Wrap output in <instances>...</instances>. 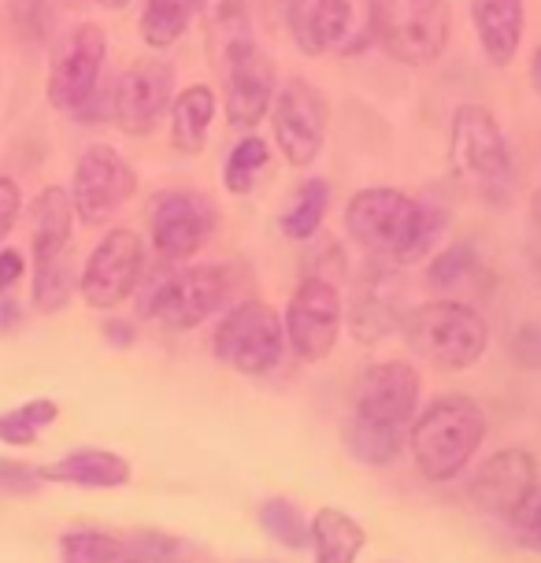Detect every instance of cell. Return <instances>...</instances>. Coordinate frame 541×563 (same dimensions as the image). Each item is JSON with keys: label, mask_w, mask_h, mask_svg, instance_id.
I'll use <instances>...</instances> for the list:
<instances>
[{"label": "cell", "mask_w": 541, "mask_h": 563, "mask_svg": "<svg viewBox=\"0 0 541 563\" xmlns=\"http://www.w3.org/2000/svg\"><path fill=\"white\" fill-rule=\"evenodd\" d=\"M19 319H23V311H19L15 300H0V330H12Z\"/></svg>", "instance_id": "obj_41"}, {"label": "cell", "mask_w": 541, "mask_h": 563, "mask_svg": "<svg viewBox=\"0 0 541 563\" xmlns=\"http://www.w3.org/2000/svg\"><path fill=\"white\" fill-rule=\"evenodd\" d=\"M467 15L486 64H516L527 34V0H467Z\"/></svg>", "instance_id": "obj_21"}, {"label": "cell", "mask_w": 541, "mask_h": 563, "mask_svg": "<svg viewBox=\"0 0 541 563\" xmlns=\"http://www.w3.org/2000/svg\"><path fill=\"white\" fill-rule=\"evenodd\" d=\"M530 219H534V227L541 230V186L534 189V197H530Z\"/></svg>", "instance_id": "obj_43"}, {"label": "cell", "mask_w": 541, "mask_h": 563, "mask_svg": "<svg viewBox=\"0 0 541 563\" xmlns=\"http://www.w3.org/2000/svg\"><path fill=\"white\" fill-rule=\"evenodd\" d=\"M419 371L405 360L371 364L356 382L353 419L378 422V427H408L419 408Z\"/></svg>", "instance_id": "obj_18"}, {"label": "cell", "mask_w": 541, "mask_h": 563, "mask_svg": "<svg viewBox=\"0 0 541 563\" xmlns=\"http://www.w3.org/2000/svg\"><path fill=\"white\" fill-rule=\"evenodd\" d=\"M486 411L471 397L449 394L430 400L408 430V449L419 475L430 482H453L486 441Z\"/></svg>", "instance_id": "obj_4"}, {"label": "cell", "mask_w": 541, "mask_h": 563, "mask_svg": "<svg viewBox=\"0 0 541 563\" xmlns=\"http://www.w3.org/2000/svg\"><path fill=\"white\" fill-rule=\"evenodd\" d=\"M145 278V241L137 230L115 227L97 241L89 253L82 275H78V294L93 311H112L142 289Z\"/></svg>", "instance_id": "obj_10"}, {"label": "cell", "mask_w": 541, "mask_h": 563, "mask_svg": "<svg viewBox=\"0 0 541 563\" xmlns=\"http://www.w3.org/2000/svg\"><path fill=\"white\" fill-rule=\"evenodd\" d=\"M93 4H100V8H108V12H119V8H126L130 0H93Z\"/></svg>", "instance_id": "obj_44"}, {"label": "cell", "mask_w": 541, "mask_h": 563, "mask_svg": "<svg viewBox=\"0 0 541 563\" xmlns=\"http://www.w3.org/2000/svg\"><path fill=\"white\" fill-rule=\"evenodd\" d=\"M30 300L42 316H56L71 305L78 289V271L71 256L75 238V205L64 186H45L30 200Z\"/></svg>", "instance_id": "obj_3"}, {"label": "cell", "mask_w": 541, "mask_h": 563, "mask_svg": "<svg viewBox=\"0 0 541 563\" xmlns=\"http://www.w3.org/2000/svg\"><path fill=\"white\" fill-rule=\"evenodd\" d=\"M8 26L23 45H48L56 26L53 0H8Z\"/></svg>", "instance_id": "obj_33"}, {"label": "cell", "mask_w": 541, "mask_h": 563, "mask_svg": "<svg viewBox=\"0 0 541 563\" xmlns=\"http://www.w3.org/2000/svg\"><path fill=\"white\" fill-rule=\"evenodd\" d=\"M249 563H267V560H249Z\"/></svg>", "instance_id": "obj_46"}, {"label": "cell", "mask_w": 541, "mask_h": 563, "mask_svg": "<svg viewBox=\"0 0 541 563\" xmlns=\"http://www.w3.org/2000/svg\"><path fill=\"white\" fill-rule=\"evenodd\" d=\"M312 4V0H249V8H253V15L260 23H267L270 30H278L294 19L297 12H305V8Z\"/></svg>", "instance_id": "obj_36"}, {"label": "cell", "mask_w": 541, "mask_h": 563, "mask_svg": "<svg viewBox=\"0 0 541 563\" xmlns=\"http://www.w3.org/2000/svg\"><path fill=\"white\" fill-rule=\"evenodd\" d=\"M345 230L360 249L389 267H412L445 234V211L397 186H367L349 197Z\"/></svg>", "instance_id": "obj_1"}, {"label": "cell", "mask_w": 541, "mask_h": 563, "mask_svg": "<svg viewBox=\"0 0 541 563\" xmlns=\"http://www.w3.org/2000/svg\"><path fill=\"white\" fill-rule=\"evenodd\" d=\"M323 53L356 59L378 45L375 0H312Z\"/></svg>", "instance_id": "obj_20"}, {"label": "cell", "mask_w": 541, "mask_h": 563, "mask_svg": "<svg viewBox=\"0 0 541 563\" xmlns=\"http://www.w3.org/2000/svg\"><path fill=\"white\" fill-rule=\"evenodd\" d=\"M19 216H23V189H19L15 178L0 175V245L15 230Z\"/></svg>", "instance_id": "obj_37"}, {"label": "cell", "mask_w": 541, "mask_h": 563, "mask_svg": "<svg viewBox=\"0 0 541 563\" xmlns=\"http://www.w3.org/2000/svg\"><path fill=\"white\" fill-rule=\"evenodd\" d=\"M330 211V183L327 178H308L305 186H297V194L289 197V205L278 216V230L289 241H308L319 234Z\"/></svg>", "instance_id": "obj_27"}, {"label": "cell", "mask_w": 541, "mask_h": 563, "mask_svg": "<svg viewBox=\"0 0 541 563\" xmlns=\"http://www.w3.org/2000/svg\"><path fill=\"white\" fill-rule=\"evenodd\" d=\"M23 275H26V256L19 253V249L0 245V297H4L15 282H23Z\"/></svg>", "instance_id": "obj_38"}, {"label": "cell", "mask_w": 541, "mask_h": 563, "mask_svg": "<svg viewBox=\"0 0 541 563\" xmlns=\"http://www.w3.org/2000/svg\"><path fill=\"white\" fill-rule=\"evenodd\" d=\"M238 286V271L230 264H194L156 278L142 297V316L156 319L167 330H194L227 308Z\"/></svg>", "instance_id": "obj_6"}, {"label": "cell", "mask_w": 541, "mask_h": 563, "mask_svg": "<svg viewBox=\"0 0 541 563\" xmlns=\"http://www.w3.org/2000/svg\"><path fill=\"white\" fill-rule=\"evenodd\" d=\"M364 541V527L349 511L319 508L312 516V563H356Z\"/></svg>", "instance_id": "obj_24"}, {"label": "cell", "mask_w": 541, "mask_h": 563, "mask_svg": "<svg viewBox=\"0 0 541 563\" xmlns=\"http://www.w3.org/2000/svg\"><path fill=\"white\" fill-rule=\"evenodd\" d=\"M42 467L19 464V460H0V497H34V493H42Z\"/></svg>", "instance_id": "obj_35"}, {"label": "cell", "mask_w": 541, "mask_h": 563, "mask_svg": "<svg viewBox=\"0 0 541 563\" xmlns=\"http://www.w3.org/2000/svg\"><path fill=\"white\" fill-rule=\"evenodd\" d=\"M59 563H115L126 556V541L108 530L75 527L59 534Z\"/></svg>", "instance_id": "obj_32"}, {"label": "cell", "mask_w": 541, "mask_h": 563, "mask_svg": "<svg viewBox=\"0 0 541 563\" xmlns=\"http://www.w3.org/2000/svg\"><path fill=\"white\" fill-rule=\"evenodd\" d=\"M530 86H534V93L541 97V45L534 48V56H530Z\"/></svg>", "instance_id": "obj_42"}, {"label": "cell", "mask_w": 541, "mask_h": 563, "mask_svg": "<svg viewBox=\"0 0 541 563\" xmlns=\"http://www.w3.org/2000/svg\"><path fill=\"white\" fill-rule=\"evenodd\" d=\"M216 112H219V97L212 86L197 82V86H186L183 93H175L167 119H172V145L178 153H186V156L205 153Z\"/></svg>", "instance_id": "obj_23"}, {"label": "cell", "mask_w": 541, "mask_h": 563, "mask_svg": "<svg viewBox=\"0 0 541 563\" xmlns=\"http://www.w3.org/2000/svg\"><path fill=\"white\" fill-rule=\"evenodd\" d=\"M283 327H286V345L294 349L305 364L327 360L345 327V300H342V289L334 286V278H323V275L300 278L294 297H289V305H286Z\"/></svg>", "instance_id": "obj_11"}, {"label": "cell", "mask_w": 541, "mask_h": 563, "mask_svg": "<svg viewBox=\"0 0 541 563\" xmlns=\"http://www.w3.org/2000/svg\"><path fill=\"white\" fill-rule=\"evenodd\" d=\"M200 4H205V0H145L142 19H137L142 42L148 48H156V53L178 45L186 37L189 23L200 15Z\"/></svg>", "instance_id": "obj_26"}, {"label": "cell", "mask_w": 541, "mask_h": 563, "mask_svg": "<svg viewBox=\"0 0 541 563\" xmlns=\"http://www.w3.org/2000/svg\"><path fill=\"white\" fill-rule=\"evenodd\" d=\"M115 563H153V560H145V556H123V560H115Z\"/></svg>", "instance_id": "obj_45"}, {"label": "cell", "mask_w": 541, "mask_h": 563, "mask_svg": "<svg viewBox=\"0 0 541 563\" xmlns=\"http://www.w3.org/2000/svg\"><path fill=\"white\" fill-rule=\"evenodd\" d=\"M212 352L219 364L234 367L238 375H267L283 364L286 327L283 316L264 300H242L219 319Z\"/></svg>", "instance_id": "obj_8"}, {"label": "cell", "mask_w": 541, "mask_h": 563, "mask_svg": "<svg viewBox=\"0 0 541 563\" xmlns=\"http://www.w3.org/2000/svg\"><path fill=\"white\" fill-rule=\"evenodd\" d=\"M260 527L267 530L270 541H278L283 549H308L312 541V519L300 511L289 497H270L260 505Z\"/></svg>", "instance_id": "obj_31"}, {"label": "cell", "mask_w": 541, "mask_h": 563, "mask_svg": "<svg viewBox=\"0 0 541 563\" xmlns=\"http://www.w3.org/2000/svg\"><path fill=\"white\" fill-rule=\"evenodd\" d=\"M400 330L416 356L442 371L475 367L489 349V323L464 300H427L408 311Z\"/></svg>", "instance_id": "obj_5"}, {"label": "cell", "mask_w": 541, "mask_h": 563, "mask_svg": "<svg viewBox=\"0 0 541 563\" xmlns=\"http://www.w3.org/2000/svg\"><path fill=\"white\" fill-rule=\"evenodd\" d=\"M200 19H205V42H208L212 64L223 59L230 48L256 42L249 0H205V4H200Z\"/></svg>", "instance_id": "obj_25"}, {"label": "cell", "mask_w": 541, "mask_h": 563, "mask_svg": "<svg viewBox=\"0 0 541 563\" xmlns=\"http://www.w3.org/2000/svg\"><path fill=\"white\" fill-rule=\"evenodd\" d=\"M267 119H270L278 156L289 167L316 164V156L323 153L327 123H330V108L327 97L319 93V86H312L308 78H286V82H278Z\"/></svg>", "instance_id": "obj_9"}, {"label": "cell", "mask_w": 541, "mask_h": 563, "mask_svg": "<svg viewBox=\"0 0 541 563\" xmlns=\"http://www.w3.org/2000/svg\"><path fill=\"white\" fill-rule=\"evenodd\" d=\"M45 482L78 489H119L130 482V464L112 449H75L59 456L56 464L42 467Z\"/></svg>", "instance_id": "obj_22"}, {"label": "cell", "mask_w": 541, "mask_h": 563, "mask_svg": "<svg viewBox=\"0 0 541 563\" xmlns=\"http://www.w3.org/2000/svg\"><path fill=\"white\" fill-rule=\"evenodd\" d=\"M137 189V175L134 167L126 164V156L119 153L115 145H104V141H93V145L82 148L71 175V205H75V219L86 227H104L115 219V211L134 197Z\"/></svg>", "instance_id": "obj_12"}, {"label": "cell", "mask_w": 541, "mask_h": 563, "mask_svg": "<svg viewBox=\"0 0 541 563\" xmlns=\"http://www.w3.org/2000/svg\"><path fill=\"white\" fill-rule=\"evenodd\" d=\"M56 419H59L56 400L34 397V400H26V405H19V408L0 411V441H4V445H15V449L34 445V441L42 438V430L53 427Z\"/></svg>", "instance_id": "obj_30"}, {"label": "cell", "mask_w": 541, "mask_h": 563, "mask_svg": "<svg viewBox=\"0 0 541 563\" xmlns=\"http://www.w3.org/2000/svg\"><path fill=\"white\" fill-rule=\"evenodd\" d=\"M538 489V464L527 449H500L467 482V500L483 516L519 522Z\"/></svg>", "instance_id": "obj_17"}, {"label": "cell", "mask_w": 541, "mask_h": 563, "mask_svg": "<svg viewBox=\"0 0 541 563\" xmlns=\"http://www.w3.org/2000/svg\"><path fill=\"white\" fill-rule=\"evenodd\" d=\"M378 45L405 67H430L442 59L453 34L449 0H375Z\"/></svg>", "instance_id": "obj_7"}, {"label": "cell", "mask_w": 541, "mask_h": 563, "mask_svg": "<svg viewBox=\"0 0 541 563\" xmlns=\"http://www.w3.org/2000/svg\"><path fill=\"white\" fill-rule=\"evenodd\" d=\"M183 563H189V560H183Z\"/></svg>", "instance_id": "obj_47"}, {"label": "cell", "mask_w": 541, "mask_h": 563, "mask_svg": "<svg viewBox=\"0 0 541 563\" xmlns=\"http://www.w3.org/2000/svg\"><path fill=\"white\" fill-rule=\"evenodd\" d=\"M104 338L112 341L115 349H126V345H134V327H130L126 319H108V323H104Z\"/></svg>", "instance_id": "obj_39"}, {"label": "cell", "mask_w": 541, "mask_h": 563, "mask_svg": "<svg viewBox=\"0 0 541 563\" xmlns=\"http://www.w3.org/2000/svg\"><path fill=\"white\" fill-rule=\"evenodd\" d=\"M108 59V34L100 23H78L64 34V42L53 48V64H48L45 97L56 112L75 115L89 97L100 89Z\"/></svg>", "instance_id": "obj_13"}, {"label": "cell", "mask_w": 541, "mask_h": 563, "mask_svg": "<svg viewBox=\"0 0 541 563\" xmlns=\"http://www.w3.org/2000/svg\"><path fill=\"white\" fill-rule=\"evenodd\" d=\"M475 267H478L475 249H471L467 241H460V245H449L442 253L430 256L427 282L434 289H456V286H467V278L475 275Z\"/></svg>", "instance_id": "obj_34"}, {"label": "cell", "mask_w": 541, "mask_h": 563, "mask_svg": "<svg viewBox=\"0 0 541 563\" xmlns=\"http://www.w3.org/2000/svg\"><path fill=\"white\" fill-rule=\"evenodd\" d=\"M219 227L216 200L200 189H167L148 208V234L153 249L167 264H183L212 241Z\"/></svg>", "instance_id": "obj_14"}, {"label": "cell", "mask_w": 541, "mask_h": 563, "mask_svg": "<svg viewBox=\"0 0 541 563\" xmlns=\"http://www.w3.org/2000/svg\"><path fill=\"white\" fill-rule=\"evenodd\" d=\"M270 164V145L253 130H245L242 137L230 145L227 164H223V189L230 197H249L260 183V175Z\"/></svg>", "instance_id": "obj_28"}, {"label": "cell", "mask_w": 541, "mask_h": 563, "mask_svg": "<svg viewBox=\"0 0 541 563\" xmlns=\"http://www.w3.org/2000/svg\"><path fill=\"white\" fill-rule=\"evenodd\" d=\"M175 100V67L164 59H137L112 86V119L126 137H148Z\"/></svg>", "instance_id": "obj_16"}, {"label": "cell", "mask_w": 541, "mask_h": 563, "mask_svg": "<svg viewBox=\"0 0 541 563\" xmlns=\"http://www.w3.org/2000/svg\"><path fill=\"white\" fill-rule=\"evenodd\" d=\"M223 78V115L234 130H256L270 112L278 75L270 56L256 42L230 48L223 59L212 64Z\"/></svg>", "instance_id": "obj_15"}, {"label": "cell", "mask_w": 541, "mask_h": 563, "mask_svg": "<svg viewBox=\"0 0 541 563\" xmlns=\"http://www.w3.org/2000/svg\"><path fill=\"white\" fill-rule=\"evenodd\" d=\"M345 445L360 464L386 467V464H394L400 456V449H405V427H378V422L353 419L345 430Z\"/></svg>", "instance_id": "obj_29"}, {"label": "cell", "mask_w": 541, "mask_h": 563, "mask_svg": "<svg viewBox=\"0 0 541 563\" xmlns=\"http://www.w3.org/2000/svg\"><path fill=\"white\" fill-rule=\"evenodd\" d=\"M449 170L478 205L508 208L516 197V159L486 104H460L449 123Z\"/></svg>", "instance_id": "obj_2"}, {"label": "cell", "mask_w": 541, "mask_h": 563, "mask_svg": "<svg viewBox=\"0 0 541 563\" xmlns=\"http://www.w3.org/2000/svg\"><path fill=\"white\" fill-rule=\"evenodd\" d=\"M519 522L530 530V538L541 545V489H534V497H530V505L523 508V516H519Z\"/></svg>", "instance_id": "obj_40"}, {"label": "cell", "mask_w": 541, "mask_h": 563, "mask_svg": "<svg viewBox=\"0 0 541 563\" xmlns=\"http://www.w3.org/2000/svg\"><path fill=\"white\" fill-rule=\"evenodd\" d=\"M405 286L397 278V267L371 260V267L356 278L353 297H349L345 308L353 338L364 341V345H375V341L394 334L405 323Z\"/></svg>", "instance_id": "obj_19"}]
</instances>
